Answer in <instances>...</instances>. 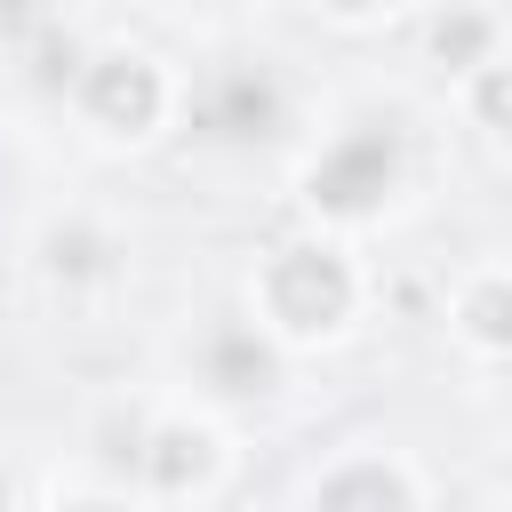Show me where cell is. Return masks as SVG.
Instances as JSON below:
<instances>
[{"instance_id":"11","label":"cell","mask_w":512,"mask_h":512,"mask_svg":"<svg viewBox=\"0 0 512 512\" xmlns=\"http://www.w3.org/2000/svg\"><path fill=\"white\" fill-rule=\"evenodd\" d=\"M88 264H104V256H96V240H88V232H72V240L56 232V272H88Z\"/></svg>"},{"instance_id":"10","label":"cell","mask_w":512,"mask_h":512,"mask_svg":"<svg viewBox=\"0 0 512 512\" xmlns=\"http://www.w3.org/2000/svg\"><path fill=\"white\" fill-rule=\"evenodd\" d=\"M480 120L512 128V64H488V72H480Z\"/></svg>"},{"instance_id":"8","label":"cell","mask_w":512,"mask_h":512,"mask_svg":"<svg viewBox=\"0 0 512 512\" xmlns=\"http://www.w3.org/2000/svg\"><path fill=\"white\" fill-rule=\"evenodd\" d=\"M464 320H472V336H480V344H504V352H512V288H504V280L472 288Z\"/></svg>"},{"instance_id":"13","label":"cell","mask_w":512,"mask_h":512,"mask_svg":"<svg viewBox=\"0 0 512 512\" xmlns=\"http://www.w3.org/2000/svg\"><path fill=\"white\" fill-rule=\"evenodd\" d=\"M328 8H376V0H328Z\"/></svg>"},{"instance_id":"12","label":"cell","mask_w":512,"mask_h":512,"mask_svg":"<svg viewBox=\"0 0 512 512\" xmlns=\"http://www.w3.org/2000/svg\"><path fill=\"white\" fill-rule=\"evenodd\" d=\"M64 72H72V40H48L40 48V80H64Z\"/></svg>"},{"instance_id":"7","label":"cell","mask_w":512,"mask_h":512,"mask_svg":"<svg viewBox=\"0 0 512 512\" xmlns=\"http://www.w3.org/2000/svg\"><path fill=\"white\" fill-rule=\"evenodd\" d=\"M144 472H152L160 488H184V480L208 472V440H200V432H160V440L144 448Z\"/></svg>"},{"instance_id":"2","label":"cell","mask_w":512,"mask_h":512,"mask_svg":"<svg viewBox=\"0 0 512 512\" xmlns=\"http://www.w3.org/2000/svg\"><path fill=\"white\" fill-rule=\"evenodd\" d=\"M392 176H400L392 128H352V136L312 168V200L336 208V216H360V208H376V200L392 192Z\"/></svg>"},{"instance_id":"3","label":"cell","mask_w":512,"mask_h":512,"mask_svg":"<svg viewBox=\"0 0 512 512\" xmlns=\"http://www.w3.org/2000/svg\"><path fill=\"white\" fill-rule=\"evenodd\" d=\"M200 128L224 136V144L272 136V128H280V88H272V72H224V80L200 96Z\"/></svg>"},{"instance_id":"6","label":"cell","mask_w":512,"mask_h":512,"mask_svg":"<svg viewBox=\"0 0 512 512\" xmlns=\"http://www.w3.org/2000/svg\"><path fill=\"white\" fill-rule=\"evenodd\" d=\"M320 512H408V480L384 464H352L320 488Z\"/></svg>"},{"instance_id":"4","label":"cell","mask_w":512,"mask_h":512,"mask_svg":"<svg viewBox=\"0 0 512 512\" xmlns=\"http://www.w3.org/2000/svg\"><path fill=\"white\" fill-rule=\"evenodd\" d=\"M88 112L104 120V128H152V112H160V72L144 64V56H104V64H88Z\"/></svg>"},{"instance_id":"9","label":"cell","mask_w":512,"mask_h":512,"mask_svg":"<svg viewBox=\"0 0 512 512\" xmlns=\"http://www.w3.org/2000/svg\"><path fill=\"white\" fill-rule=\"evenodd\" d=\"M480 40H488V24H480V16H440V24H432V48H440V56H456V64H464V56H480Z\"/></svg>"},{"instance_id":"5","label":"cell","mask_w":512,"mask_h":512,"mask_svg":"<svg viewBox=\"0 0 512 512\" xmlns=\"http://www.w3.org/2000/svg\"><path fill=\"white\" fill-rule=\"evenodd\" d=\"M200 368H208L216 392H264V384H272V344H264L256 328H216V336L200 344Z\"/></svg>"},{"instance_id":"1","label":"cell","mask_w":512,"mask_h":512,"mask_svg":"<svg viewBox=\"0 0 512 512\" xmlns=\"http://www.w3.org/2000/svg\"><path fill=\"white\" fill-rule=\"evenodd\" d=\"M264 304H272V320H288V328H336L344 320V304H352V272H344V256H328V248H288L272 272H264Z\"/></svg>"},{"instance_id":"14","label":"cell","mask_w":512,"mask_h":512,"mask_svg":"<svg viewBox=\"0 0 512 512\" xmlns=\"http://www.w3.org/2000/svg\"><path fill=\"white\" fill-rule=\"evenodd\" d=\"M72 512H112V504H72Z\"/></svg>"}]
</instances>
